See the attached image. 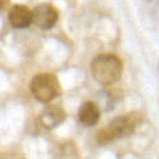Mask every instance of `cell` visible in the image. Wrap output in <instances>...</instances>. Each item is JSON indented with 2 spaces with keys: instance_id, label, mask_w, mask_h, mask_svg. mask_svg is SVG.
Segmentation results:
<instances>
[{
  "instance_id": "obj_1",
  "label": "cell",
  "mask_w": 159,
  "mask_h": 159,
  "mask_svg": "<svg viewBox=\"0 0 159 159\" xmlns=\"http://www.w3.org/2000/svg\"><path fill=\"white\" fill-rule=\"evenodd\" d=\"M142 121L143 116L137 111L117 116L112 119L108 126L97 132V142L99 144H105L116 139L131 135Z\"/></svg>"
},
{
  "instance_id": "obj_2",
  "label": "cell",
  "mask_w": 159,
  "mask_h": 159,
  "mask_svg": "<svg viewBox=\"0 0 159 159\" xmlns=\"http://www.w3.org/2000/svg\"><path fill=\"white\" fill-rule=\"evenodd\" d=\"M123 62L113 54H103L97 56L92 63L94 79L103 86L116 83L123 74Z\"/></svg>"
},
{
  "instance_id": "obj_3",
  "label": "cell",
  "mask_w": 159,
  "mask_h": 159,
  "mask_svg": "<svg viewBox=\"0 0 159 159\" xmlns=\"http://www.w3.org/2000/svg\"><path fill=\"white\" fill-rule=\"evenodd\" d=\"M30 90L37 100L48 103L61 93V86L55 75L42 73L33 77L30 84Z\"/></svg>"
},
{
  "instance_id": "obj_4",
  "label": "cell",
  "mask_w": 159,
  "mask_h": 159,
  "mask_svg": "<svg viewBox=\"0 0 159 159\" xmlns=\"http://www.w3.org/2000/svg\"><path fill=\"white\" fill-rule=\"evenodd\" d=\"M58 19V11L52 4L43 3L32 11V23L41 30L52 29Z\"/></svg>"
},
{
  "instance_id": "obj_5",
  "label": "cell",
  "mask_w": 159,
  "mask_h": 159,
  "mask_svg": "<svg viewBox=\"0 0 159 159\" xmlns=\"http://www.w3.org/2000/svg\"><path fill=\"white\" fill-rule=\"evenodd\" d=\"M66 118V113L60 106L50 105L43 109L39 116L41 125L47 130H52L62 124Z\"/></svg>"
},
{
  "instance_id": "obj_6",
  "label": "cell",
  "mask_w": 159,
  "mask_h": 159,
  "mask_svg": "<svg viewBox=\"0 0 159 159\" xmlns=\"http://www.w3.org/2000/svg\"><path fill=\"white\" fill-rule=\"evenodd\" d=\"M8 19L12 27L24 29L32 23V11L24 4H16L10 9Z\"/></svg>"
},
{
  "instance_id": "obj_7",
  "label": "cell",
  "mask_w": 159,
  "mask_h": 159,
  "mask_svg": "<svg viewBox=\"0 0 159 159\" xmlns=\"http://www.w3.org/2000/svg\"><path fill=\"white\" fill-rule=\"evenodd\" d=\"M78 119L85 126H93L99 121L100 109L93 101H85L78 109Z\"/></svg>"
},
{
  "instance_id": "obj_8",
  "label": "cell",
  "mask_w": 159,
  "mask_h": 159,
  "mask_svg": "<svg viewBox=\"0 0 159 159\" xmlns=\"http://www.w3.org/2000/svg\"><path fill=\"white\" fill-rule=\"evenodd\" d=\"M10 0H0V4H1V10H4L7 8L9 5Z\"/></svg>"
}]
</instances>
